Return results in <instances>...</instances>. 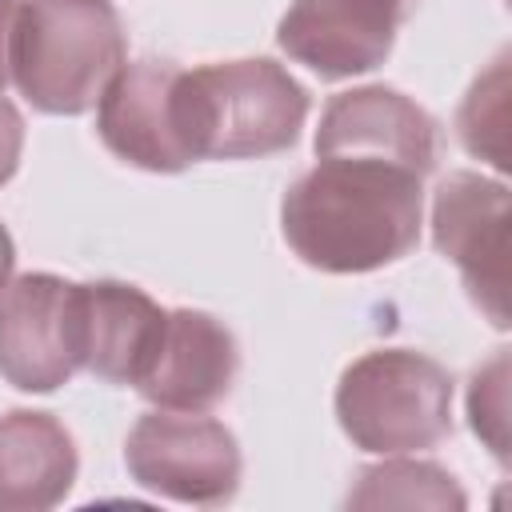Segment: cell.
Returning a JSON list of instances; mask_svg holds the SVG:
<instances>
[{"mask_svg": "<svg viewBox=\"0 0 512 512\" xmlns=\"http://www.w3.org/2000/svg\"><path fill=\"white\" fill-rule=\"evenodd\" d=\"M416 0H292L276 44L320 80H348L388 60Z\"/></svg>", "mask_w": 512, "mask_h": 512, "instance_id": "8", "label": "cell"}, {"mask_svg": "<svg viewBox=\"0 0 512 512\" xmlns=\"http://www.w3.org/2000/svg\"><path fill=\"white\" fill-rule=\"evenodd\" d=\"M164 312L168 308H160L136 284L124 280L80 284V364L108 384L136 388L160 340Z\"/></svg>", "mask_w": 512, "mask_h": 512, "instance_id": "12", "label": "cell"}, {"mask_svg": "<svg viewBox=\"0 0 512 512\" xmlns=\"http://www.w3.org/2000/svg\"><path fill=\"white\" fill-rule=\"evenodd\" d=\"M72 432L36 408H12L0 416V512L56 508L76 484Z\"/></svg>", "mask_w": 512, "mask_h": 512, "instance_id": "13", "label": "cell"}, {"mask_svg": "<svg viewBox=\"0 0 512 512\" xmlns=\"http://www.w3.org/2000/svg\"><path fill=\"white\" fill-rule=\"evenodd\" d=\"M124 464L144 492L200 508L228 504L244 472L240 444L220 420L172 408H156L132 424Z\"/></svg>", "mask_w": 512, "mask_h": 512, "instance_id": "5", "label": "cell"}, {"mask_svg": "<svg viewBox=\"0 0 512 512\" xmlns=\"http://www.w3.org/2000/svg\"><path fill=\"white\" fill-rule=\"evenodd\" d=\"M20 152H24V116H20L16 104L0 92V188L16 176Z\"/></svg>", "mask_w": 512, "mask_h": 512, "instance_id": "17", "label": "cell"}, {"mask_svg": "<svg viewBox=\"0 0 512 512\" xmlns=\"http://www.w3.org/2000/svg\"><path fill=\"white\" fill-rule=\"evenodd\" d=\"M432 240L460 268L468 296L508 328V188L480 172H452L432 196Z\"/></svg>", "mask_w": 512, "mask_h": 512, "instance_id": "7", "label": "cell"}, {"mask_svg": "<svg viewBox=\"0 0 512 512\" xmlns=\"http://www.w3.org/2000/svg\"><path fill=\"white\" fill-rule=\"evenodd\" d=\"M316 156H368L428 176L440 156V124L396 88H348L320 112Z\"/></svg>", "mask_w": 512, "mask_h": 512, "instance_id": "10", "label": "cell"}, {"mask_svg": "<svg viewBox=\"0 0 512 512\" xmlns=\"http://www.w3.org/2000/svg\"><path fill=\"white\" fill-rule=\"evenodd\" d=\"M80 284L24 272L0 288V376L20 392H56L80 372Z\"/></svg>", "mask_w": 512, "mask_h": 512, "instance_id": "6", "label": "cell"}, {"mask_svg": "<svg viewBox=\"0 0 512 512\" xmlns=\"http://www.w3.org/2000/svg\"><path fill=\"white\" fill-rule=\"evenodd\" d=\"M12 264H16V248H12V236H8V228L0 224V288L12 280Z\"/></svg>", "mask_w": 512, "mask_h": 512, "instance_id": "19", "label": "cell"}, {"mask_svg": "<svg viewBox=\"0 0 512 512\" xmlns=\"http://www.w3.org/2000/svg\"><path fill=\"white\" fill-rule=\"evenodd\" d=\"M352 508H464V488L456 476L432 460L388 456L356 476L348 492Z\"/></svg>", "mask_w": 512, "mask_h": 512, "instance_id": "14", "label": "cell"}, {"mask_svg": "<svg viewBox=\"0 0 512 512\" xmlns=\"http://www.w3.org/2000/svg\"><path fill=\"white\" fill-rule=\"evenodd\" d=\"M180 136L196 160H260L296 144L308 88L276 60H216L176 76Z\"/></svg>", "mask_w": 512, "mask_h": 512, "instance_id": "2", "label": "cell"}, {"mask_svg": "<svg viewBox=\"0 0 512 512\" xmlns=\"http://www.w3.org/2000/svg\"><path fill=\"white\" fill-rule=\"evenodd\" d=\"M456 132L472 156L508 172V56L492 60V68L476 76L460 104Z\"/></svg>", "mask_w": 512, "mask_h": 512, "instance_id": "15", "label": "cell"}, {"mask_svg": "<svg viewBox=\"0 0 512 512\" xmlns=\"http://www.w3.org/2000/svg\"><path fill=\"white\" fill-rule=\"evenodd\" d=\"M240 372L236 336L200 308H172L164 312L160 340L148 356L136 392L172 412H208L216 408Z\"/></svg>", "mask_w": 512, "mask_h": 512, "instance_id": "11", "label": "cell"}, {"mask_svg": "<svg viewBox=\"0 0 512 512\" xmlns=\"http://www.w3.org/2000/svg\"><path fill=\"white\" fill-rule=\"evenodd\" d=\"M424 176L368 160L316 156L280 200L288 248L320 272H376L408 256L420 240Z\"/></svg>", "mask_w": 512, "mask_h": 512, "instance_id": "1", "label": "cell"}, {"mask_svg": "<svg viewBox=\"0 0 512 512\" xmlns=\"http://www.w3.org/2000/svg\"><path fill=\"white\" fill-rule=\"evenodd\" d=\"M336 420L360 452H428L452 432V376L412 348L364 352L336 384Z\"/></svg>", "mask_w": 512, "mask_h": 512, "instance_id": "4", "label": "cell"}, {"mask_svg": "<svg viewBox=\"0 0 512 512\" xmlns=\"http://www.w3.org/2000/svg\"><path fill=\"white\" fill-rule=\"evenodd\" d=\"M16 8H20V0H0V92L12 80L8 76V40H12V24H16Z\"/></svg>", "mask_w": 512, "mask_h": 512, "instance_id": "18", "label": "cell"}, {"mask_svg": "<svg viewBox=\"0 0 512 512\" xmlns=\"http://www.w3.org/2000/svg\"><path fill=\"white\" fill-rule=\"evenodd\" d=\"M176 76L172 60H132L124 64L96 100L100 144L144 172H184L192 164L176 116Z\"/></svg>", "mask_w": 512, "mask_h": 512, "instance_id": "9", "label": "cell"}, {"mask_svg": "<svg viewBox=\"0 0 512 512\" xmlns=\"http://www.w3.org/2000/svg\"><path fill=\"white\" fill-rule=\"evenodd\" d=\"M120 12L108 0H20L8 76L20 96L48 116L96 108L108 80L128 64Z\"/></svg>", "mask_w": 512, "mask_h": 512, "instance_id": "3", "label": "cell"}, {"mask_svg": "<svg viewBox=\"0 0 512 512\" xmlns=\"http://www.w3.org/2000/svg\"><path fill=\"white\" fill-rule=\"evenodd\" d=\"M468 420H472V432L492 448V456L508 464V352H496L472 376Z\"/></svg>", "mask_w": 512, "mask_h": 512, "instance_id": "16", "label": "cell"}]
</instances>
